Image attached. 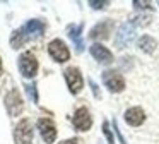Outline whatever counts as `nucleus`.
<instances>
[{"label": "nucleus", "mask_w": 159, "mask_h": 144, "mask_svg": "<svg viewBox=\"0 0 159 144\" xmlns=\"http://www.w3.org/2000/svg\"><path fill=\"white\" fill-rule=\"evenodd\" d=\"M45 31V24L38 19H31L21 27V29L14 31L11 36V45L12 48H21L26 41L34 40V38H39Z\"/></svg>", "instance_id": "1"}, {"label": "nucleus", "mask_w": 159, "mask_h": 144, "mask_svg": "<svg viewBox=\"0 0 159 144\" xmlns=\"http://www.w3.org/2000/svg\"><path fill=\"white\" fill-rule=\"evenodd\" d=\"M19 70L24 77H33L38 72V60L34 58V55L26 51L19 57Z\"/></svg>", "instance_id": "2"}, {"label": "nucleus", "mask_w": 159, "mask_h": 144, "mask_svg": "<svg viewBox=\"0 0 159 144\" xmlns=\"http://www.w3.org/2000/svg\"><path fill=\"white\" fill-rule=\"evenodd\" d=\"M103 82L110 91L120 93L125 89V81L121 77V74H118L116 70H106L103 72Z\"/></svg>", "instance_id": "3"}, {"label": "nucleus", "mask_w": 159, "mask_h": 144, "mask_svg": "<svg viewBox=\"0 0 159 144\" xmlns=\"http://www.w3.org/2000/svg\"><path fill=\"white\" fill-rule=\"evenodd\" d=\"M5 106H7L9 113L12 117L21 115L22 108H24V103H22V98H21L17 89H12V91L7 93V96H5Z\"/></svg>", "instance_id": "4"}, {"label": "nucleus", "mask_w": 159, "mask_h": 144, "mask_svg": "<svg viewBox=\"0 0 159 144\" xmlns=\"http://www.w3.org/2000/svg\"><path fill=\"white\" fill-rule=\"evenodd\" d=\"M65 81H67V86H69L70 93L72 94H77V93L82 89V74L77 67H70L65 70Z\"/></svg>", "instance_id": "5"}, {"label": "nucleus", "mask_w": 159, "mask_h": 144, "mask_svg": "<svg viewBox=\"0 0 159 144\" xmlns=\"http://www.w3.org/2000/svg\"><path fill=\"white\" fill-rule=\"evenodd\" d=\"M48 53L52 55L57 62H60V64H62V62H67L70 57L69 48H67V45L63 43L62 40H53L52 43L48 45Z\"/></svg>", "instance_id": "6"}, {"label": "nucleus", "mask_w": 159, "mask_h": 144, "mask_svg": "<svg viewBox=\"0 0 159 144\" xmlns=\"http://www.w3.org/2000/svg\"><path fill=\"white\" fill-rule=\"evenodd\" d=\"M134 36H135L134 24L132 22L121 24V27L118 29V34H116V46H120V48L128 46V45L132 43V40H134Z\"/></svg>", "instance_id": "7"}, {"label": "nucleus", "mask_w": 159, "mask_h": 144, "mask_svg": "<svg viewBox=\"0 0 159 144\" xmlns=\"http://www.w3.org/2000/svg\"><path fill=\"white\" fill-rule=\"evenodd\" d=\"M14 137H16V141H17V144H29L33 141V129H31L28 120H21V122L17 123Z\"/></svg>", "instance_id": "8"}, {"label": "nucleus", "mask_w": 159, "mask_h": 144, "mask_svg": "<svg viewBox=\"0 0 159 144\" xmlns=\"http://www.w3.org/2000/svg\"><path fill=\"white\" fill-rule=\"evenodd\" d=\"M72 123L74 127H75L77 130H89L91 125H93V118H91L89 112H87V108H79L75 112V115H74L72 118Z\"/></svg>", "instance_id": "9"}, {"label": "nucleus", "mask_w": 159, "mask_h": 144, "mask_svg": "<svg viewBox=\"0 0 159 144\" xmlns=\"http://www.w3.org/2000/svg\"><path fill=\"white\" fill-rule=\"evenodd\" d=\"M38 127H39V132H41L43 139H45L46 142H53V141H55L57 127L50 118H39L38 120Z\"/></svg>", "instance_id": "10"}, {"label": "nucleus", "mask_w": 159, "mask_h": 144, "mask_svg": "<svg viewBox=\"0 0 159 144\" xmlns=\"http://www.w3.org/2000/svg\"><path fill=\"white\" fill-rule=\"evenodd\" d=\"M91 55H93L99 64H111V62H113V53H111L106 46H103V45H99V43H94L93 46H91Z\"/></svg>", "instance_id": "11"}, {"label": "nucleus", "mask_w": 159, "mask_h": 144, "mask_svg": "<svg viewBox=\"0 0 159 144\" xmlns=\"http://www.w3.org/2000/svg\"><path fill=\"white\" fill-rule=\"evenodd\" d=\"M144 120H145V113L139 106H132V108H128L125 112V122L132 127H137L140 123H144Z\"/></svg>", "instance_id": "12"}, {"label": "nucleus", "mask_w": 159, "mask_h": 144, "mask_svg": "<svg viewBox=\"0 0 159 144\" xmlns=\"http://www.w3.org/2000/svg\"><path fill=\"white\" fill-rule=\"evenodd\" d=\"M67 33H69L70 40L75 43V48L79 51L84 50V41H82V36H80V33H82V24H70L69 27H67Z\"/></svg>", "instance_id": "13"}, {"label": "nucleus", "mask_w": 159, "mask_h": 144, "mask_svg": "<svg viewBox=\"0 0 159 144\" xmlns=\"http://www.w3.org/2000/svg\"><path fill=\"white\" fill-rule=\"evenodd\" d=\"M111 26H113V24H111L110 21H104V22L96 24V26L91 29L89 36L93 38V40H104V38H108V34H110Z\"/></svg>", "instance_id": "14"}, {"label": "nucleus", "mask_w": 159, "mask_h": 144, "mask_svg": "<svg viewBox=\"0 0 159 144\" xmlns=\"http://www.w3.org/2000/svg\"><path fill=\"white\" fill-rule=\"evenodd\" d=\"M139 48L142 51H145V53H152L156 50V40L151 36H142L139 40Z\"/></svg>", "instance_id": "15"}, {"label": "nucleus", "mask_w": 159, "mask_h": 144, "mask_svg": "<svg viewBox=\"0 0 159 144\" xmlns=\"http://www.w3.org/2000/svg\"><path fill=\"white\" fill-rule=\"evenodd\" d=\"M103 130H104V136H106L108 142L113 144V142H115V141H113V134H111V130H110V125H108V122L103 123Z\"/></svg>", "instance_id": "16"}, {"label": "nucleus", "mask_w": 159, "mask_h": 144, "mask_svg": "<svg viewBox=\"0 0 159 144\" xmlns=\"http://www.w3.org/2000/svg\"><path fill=\"white\" fill-rule=\"evenodd\" d=\"M89 3H91V7H93V9H103V7L108 5L110 2H106V0H104V2H89Z\"/></svg>", "instance_id": "17"}, {"label": "nucleus", "mask_w": 159, "mask_h": 144, "mask_svg": "<svg viewBox=\"0 0 159 144\" xmlns=\"http://www.w3.org/2000/svg\"><path fill=\"white\" fill-rule=\"evenodd\" d=\"M134 5L137 9H151V3L149 2H134Z\"/></svg>", "instance_id": "18"}, {"label": "nucleus", "mask_w": 159, "mask_h": 144, "mask_svg": "<svg viewBox=\"0 0 159 144\" xmlns=\"http://www.w3.org/2000/svg\"><path fill=\"white\" fill-rule=\"evenodd\" d=\"M26 88H28V91L31 93V96H33V99H38V96H36V89H34V84H29V86H26Z\"/></svg>", "instance_id": "19"}, {"label": "nucleus", "mask_w": 159, "mask_h": 144, "mask_svg": "<svg viewBox=\"0 0 159 144\" xmlns=\"http://www.w3.org/2000/svg\"><path fill=\"white\" fill-rule=\"evenodd\" d=\"M60 144H79V141L77 139H69V141H63V142H60Z\"/></svg>", "instance_id": "20"}, {"label": "nucleus", "mask_w": 159, "mask_h": 144, "mask_svg": "<svg viewBox=\"0 0 159 144\" xmlns=\"http://www.w3.org/2000/svg\"><path fill=\"white\" fill-rule=\"evenodd\" d=\"M0 74H2V60H0Z\"/></svg>", "instance_id": "21"}]
</instances>
